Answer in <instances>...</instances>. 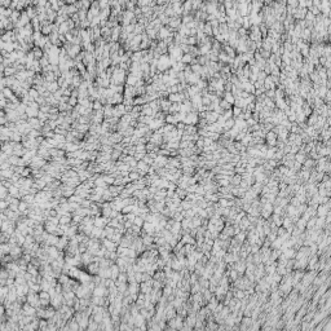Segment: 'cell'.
I'll list each match as a JSON object with an SVG mask.
<instances>
[{
  "label": "cell",
  "instance_id": "cell-1",
  "mask_svg": "<svg viewBox=\"0 0 331 331\" xmlns=\"http://www.w3.org/2000/svg\"><path fill=\"white\" fill-rule=\"evenodd\" d=\"M199 122V115H198V111H189L186 113L185 115V119H184V123L185 124H189V126H194Z\"/></svg>",
  "mask_w": 331,
  "mask_h": 331
},
{
  "label": "cell",
  "instance_id": "cell-2",
  "mask_svg": "<svg viewBox=\"0 0 331 331\" xmlns=\"http://www.w3.org/2000/svg\"><path fill=\"white\" fill-rule=\"evenodd\" d=\"M181 25V19L180 17H176V16H173V17H168V26L170 29H178Z\"/></svg>",
  "mask_w": 331,
  "mask_h": 331
},
{
  "label": "cell",
  "instance_id": "cell-3",
  "mask_svg": "<svg viewBox=\"0 0 331 331\" xmlns=\"http://www.w3.org/2000/svg\"><path fill=\"white\" fill-rule=\"evenodd\" d=\"M282 254H283V256H285L286 259H295L296 250H295L294 247H289V248H286V250H283Z\"/></svg>",
  "mask_w": 331,
  "mask_h": 331
},
{
  "label": "cell",
  "instance_id": "cell-4",
  "mask_svg": "<svg viewBox=\"0 0 331 331\" xmlns=\"http://www.w3.org/2000/svg\"><path fill=\"white\" fill-rule=\"evenodd\" d=\"M170 232L172 233L173 235L178 234V233L181 232V223L180 221H173L172 225H171V228H170Z\"/></svg>",
  "mask_w": 331,
  "mask_h": 331
},
{
  "label": "cell",
  "instance_id": "cell-5",
  "mask_svg": "<svg viewBox=\"0 0 331 331\" xmlns=\"http://www.w3.org/2000/svg\"><path fill=\"white\" fill-rule=\"evenodd\" d=\"M263 85H264V88H265V91H268V89H275V84L273 83V80H272L270 75L267 76L265 79H264Z\"/></svg>",
  "mask_w": 331,
  "mask_h": 331
},
{
  "label": "cell",
  "instance_id": "cell-6",
  "mask_svg": "<svg viewBox=\"0 0 331 331\" xmlns=\"http://www.w3.org/2000/svg\"><path fill=\"white\" fill-rule=\"evenodd\" d=\"M307 158H308V155H307L304 151H301V150H299L298 153L295 154V161L299 162V163H301V164L304 163V161H305Z\"/></svg>",
  "mask_w": 331,
  "mask_h": 331
},
{
  "label": "cell",
  "instance_id": "cell-7",
  "mask_svg": "<svg viewBox=\"0 0 331 331\" xmlns=\"http://www.w3.org/2000/svg\"><path fill=\"white\" fill-rule=\"evenodd\" d=\"M193 58H194V57H193L190 53H184L180 61L182 62V64H185V65H190V64H192V61H193Z\"/></svg>",
  "mask_w": 331,
  "mask_h": 331
},
{
  "label": "cell",
  "instance_id": "cell-8",
  "mask_svg": "<svg viewBox=\"0 0 331 331\" xmlns=\"http://www.w3.org/2000/svg\"><path fill=\"white\" fill-rule=\"evenodd\" d=\"M144 229H145V232L147 233V234H154L155 233V227L153 223H149L147 221L146 224H144Z\"/></svg>",
  "mask_w": 331,
  "mask_h": 331
},
{
  "label": "cell",
  "instance_id": "cell-9",
  "mask_svg": "<svg viewBox=\"0 0 331 331\" xmlns=\"http://www.w3.org/2000/svg\"><path fill=\"white\" fill-rule=\"evenodd\" d=\"M224 100L227 101V102H229V104H234V100H235V97L233 96V93L230 92V91H227L224 93Z\"/></svg>",
  "mask_w": 331,
  "mask_h": 331
},
{
  "label": "cell",
  "instance_id": "cell-10",
  "mask_svg": "<svg viewBox=\"0 0 331 331\" xmlns=\"http://www.w3.org/2000/svg\"><path fill=\"white\" fill-rule=\"evenodd\" d=\"M241 180H242V177H241V175L238 173V175H233V176L230 177V184L232 185H234V186H238L239 184H241Z\"/></svg>",
  "mask_w": 331,
  "mask_h": 331
},
{
  "label": "cell",
  "instance_id": "cell-11",
  "mask_svg": "<svg viewBox=\"0 0 331 331\" xmlns=\"http://www.w3.org/2000/svg\"><path fill=\"white\" fill-rule=\"evenodd\" d=\"M203 33L207 35V36H211V35H212V26L210 25V22L204 23V26H203Z\"/></svg>",
  "mask_w": 331,
  "mask_h": 331
},
{
  "label": "cell",
  "instance_id": "cell-12",
  "mask_svg": "<svg viewBox=\"0 0 331 331\" xmlns=\"http://www.w3.org/2000/svg\"><path fill=\"white\" fill-rule=\"evenodd\" d=\"M242 111H243V110H242L241 107L234 106V107H233V110H232V113H233V118H234V119H235V118H238V116H239L241 114H242Z\"/></svg>",
  "mask_w": 331,
  "mask_h": 331
},
{
  "label": "cell",
  "instance_id": "cell-13",
  "mask_svg": "<svg viewBox=\"0 0 331 331\" xmlns=\"http://www.w3.org/2000/svg\"><path fill=\"white\" fill-rule=\"evenodd\" d=\"M171 104H172V102H170L168 98H167V100H162V101H161V106H162L163 110H166V111H168V109H170V106H171Z\"/></svg>",
  "mask_w": 331,
  "mask_h": 331
},
{
  "label": "cell",
  "instance_id": "cell-14",
  "mask_svg": "<svg viewBox=\"0 0 331 331\" xmlns=\"http://www.w3.org/2000/svg\"><path fill=\"white\" fill-rule=\"evenodd\" d=\"M220 107L223 109V110H228V109H232V104H229V102H227V101H225L224 98L220 101Z\"/></svg>",
  "mask_w": 331,
  "mask_h": 331
},
{
  "label": "cell",
  "instance_id": "cell-15",
  "mask_svg": "<svg viewBox=\"0 0 331 331\" xmlns=\"http://www.w3.org/2000/svg\"><path fill=\"white\" fill-rule=\"evenodd\" d=\"M153 242H154V238L151 237V234L146 235L145 238H144V243H146V244H150V243H153Z\"/></svg>",
  "mask_w": 331,
  "mask_h": 331
},
{
  "label": "cell",
  "instance_id": "cell-16",
  "mask_svg": "<svg viewBox=\"0 0 331 331\" xmlns=\"http://www.w3.org/2000/svg\"><path fill=\"white\" fill-rule=\"evenodd\" d=\"M135 221H136V224H137V225H141V224H142V220L138 219V217H137V219H136Z\"/></svg>",
  "mask_w": 331,
  "mask_h": 331
}]
</instances>
